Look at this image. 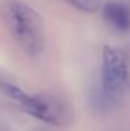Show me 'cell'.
Segmentation results:
<instances>
[{
	"instance_id": "3957f363",
	"label": "cell",
	"mask_w": 130,
	"mask_h": 131,
	"mask_svg": "<svg viewBox=\"0 0 130 131\" xmlns=\"http://www.w3.org/2000/svg\"><path fill=\"white\" fill-rule=\"evenodd\" d=\"M0 93L14 101L28 115L55 126L69 125L74 118V111L64 97L52 93L28 94L10 83L0 82Z\"/></svg>"
},
{
	"instance_id": "7a4b0ae2",
	"label": "cell",
	"mask_w": 130,
	"mask_h": 131,
	"mask_svg": "<svg viewBox=\"0 0 130 131\" xmlns=\"http://www.w3.org/2000/svg\"><path fill=\"white\" fill-rule=\"evenodd\" d=\"M4 23L22 51L31 57L38 56L46 45L42 15L22 0H6L1 9Z\"/></svg>"
},
{
	"instance_id": "6da1fadb",
	"label": "cell",
	"mask_w": 130,
	"mask_h": 131,
	"mask_svg": "<svg viewBox=\"0 0 130 131\" xmlns=\"http://www.w3.org/2000/svg\"><path fill=\"white\" fill-rule=\"evenodd\" d=\"M129 85L128 55L124 50L106 46L102 52L99 77L93 82L89 102L94 111L106 113L115 110L124 99Z\"/></svg>"
},
{
	"instance_id": "5b68a950",
	"label": "cell",
	"mask_w": 130,
	"mask_h": 131,
	"mask_svg": "<svg viewBox=\"0 0 130 131\" xmlns=\"http://www.w3.org/2000/svg\"><path fill=\"white\" fill-rule=\"evenodd\" d=\"M66 4L72 5L73 8L86 12V13H93L98 9L102 0H63Z\"/></svg>"
},
{
	"instance_id": "277c9868",
	"label": "cell",
	"mask_w": 130,
	"mask_h": 131,
	"mask_svg": "<svg viewBox=\"0 0 130 131\" xmlns=\"http://www.w3.org/2000/svg\"><path fill=\"white\" fill-rule=\"evenodd\" d=\"M103 18L116 31L126 32L129 29V9L123 3H107L103 6Z\"/></svg>"
}]
</instances>
